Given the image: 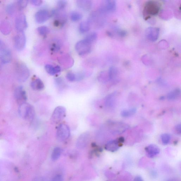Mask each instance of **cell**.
Segmentation results:
<instances>
[{
	"mask_svg": "<svg viewBox=\"0 0 181 181\" xmlns=\"http://www.w3.org/2000/svg\"><path fill=\"white\" fill-rule=\"evenodd\" d=\"M19 113L22 117L29 121H32L35 117L34 108L29 104L26 102L20 105L19 108Z\"/></svg>",
	"mask_w": 181,
	"mask_h": 181,
	"instance_id": "cell-1",
	"label": "cell"
},
{
	"mask_svg": "<svg viewBox=\"0 0 181 181\" xmlns=\"http://www.w3.org/2000/svg\"><path fill=\"white\" fill-rule=\"evenodd\" d=\"M16 73L19 81L25 82L30 76V72L26 65L23 63L19 62L16 65Z\"/></svg>",
	"mask_w": 181,
	"mask_h": 181,
	"instance_id": "cell-2",
	"label": "cell"
},
{
	"mask_svg": "<svg viewBox=\"0 0 181 181\" xmlns=\"http://www.w3.org/2000/svg\"><path fill=\"white\" fill-rule=\"evenodd\" d=\"M66 109L63 106H58L55 108L51 117V122L52 124H57L64 119L66 116Z\"/></svg>",
	"mask_w": 181,
	"mask_h": 181,
	"instance_id": "cell-3",
	"label": "cell"
},
{
	"mask_svg": "<svg viewBox=\"0 0 181 181\" xmlns=\"http://www.w3.org/2000/svg\"><path fill=\"white\" fill-rule=\"evenodd\" d=\"M92 45L90 42L85 39L79 41L76 43L75 49L78 54L83 56L90 53L92 50Z\"/></svg>",
	"mask_w": 181,
	"mask_h": 181,
	"instance_id": "cell-4",
	"label": "cell"
},
{
	"mask_svg": "<svg viewBox=\"0 0 181 181\" xmlns=\"http://www.w3.org/2000/svg\"><path fill=\"white\" fill-rule=\"evenodd\" d=\"M70 136V130L67 125L60 124L57 130L56 137L57 140L63 142L68 139Z\"/></svg>",
	"mask_w": 181,
	"mask_h": 181,
	"instance_id": "cell-5",
	"label": "cell"
},
{
	"mask_svg": "<svg viewBox=\"0 0 181 181\" xmlns=\"http://www.w3.org/2000/svg\"><path fill=\"white\" fill-rule=\"evenodd\" d=\"M26 37L24 32H18L14 39V45L15 49L21 51L25 48L26 44Z\"/></svg>",
	"mask_w": 181,
	"mask_h": 181,
	"instance_id": "cell-6",
	"label": "cell"
},
{
	"mask_svg": "<svg viewBox=\"0 0 181 181\" xmlns=\"http://www.w3.org/2000/svg\"><path fill=\"white\" fill-rule=\"evenodd\" d=\"M15 27L18 32H23L28 27L26 17L23 14H20L16 16L15 19Z\"/></svg>",
	"mask_w": 181,
	"mask_h": 181,
	"instance_id": "cell-7",
	"label": "cell"
},
{
	"mask_svg": "<svg viewBox=\"0 0 181 181\" xmlns=\"http://www.w3.org/2000/svg\"><path fill=\"white\" fill-rule=\"evenodd\" d=\"M51 16L49 11L45 9L40 10L35 14V20L38 23L41 24L45 22Z\"/></svg>",
	"mask_w": 181,
	"mask_h": 181,
	"instance_id": "cell-8",
	"label": "cell"
},
{
	"mask_svg": "<svg viewBox=\"0 0 181 181\" xmlns=\"http://www.w3.org/2000/svg\"><path fill=\"white\" fill-rule=\"evenodd\" d=\"M90 135L89 132H84L81 134L77 140L76 145L77 148L80 149L85 148L90 141Z\"/></svg>",
	"mask_w": 181,
	"mask_h": 181,
	"instance_id": "cell-9",
	"label": "cell"
},
{
	"mask_svg": "<svg viewBox=\"0 0 181 181\" xmlns=\"http://www.w3.org/2000/svg\"><path fill=\"white\" fill-rule=\"evenodd\" d=\"M14 95L18 103L20 105L25 103L27 100V96L26 91L23 90L22 86H19L16 88L14 93Z\"/></svg>",
	"mask_w": 181,
	"mask_h": 181,
	"instance_id": "cell-10",
	"label": "cell"
},
{
	"mask_svg": "<svg viewBox=\"0 0 181 181\" xmlns=\"http://www.w3.org/2000/svg\"><path fill=\"white\" fill-rule=\"evenodd\" d=\"M146 155L148 158H153L160 153V150L155 144H150L145 148Z\"/></svg>",
	"mask_w": 181,
	"mask_h": 181,
	"instance_id": "cell-11",
	"label": "cell"
},
{
	"mask_svg": "<svg viewBox=\"0 0 181 181\" xmlns=\"http://www.w3.org/2000/svg\"><path fill=\"white\" fill-rule=\"evenodd\" d=\"M146 11L149 15H155L158 13L160 9L159 5L153 1H149L146 6Z\"/></svg>",
	"mask_w": 181,
	"mask_h": 181,
	"instance_id": "cell-12",
	"label": "cell"
},
{
	"mask_svg": "<svg viewBox=\"0 0 181 181\" xmlns=\"http://www.w3.org/2000/svg\"><path fill=\"white\" fill-rule=\"evenodd\" d=\"M122 144L120 143L118 140H113L108 142L106 144L105 148L107 150L114 152L117 151L120 147L122 146Z\"/></svg>",
	"mask_w": 181,
	"mask_h": 181,
	"instance_id": "cell-13",
	"label": "cell"
},
{
	"mask_svg": "<svg viewBox=\"0 0 181 181\" xmlns=\"http://www.w3.org/2000/svg\"><path fill=\"white\" fill-rule=\"evenodd\" d=\"M11 53L8 49H4L1 51L0 53V60L4 64H8L11 61Z\"/></svg>",
	"mask_w": 181,
	"mask_h": 181,
	"instance_id": "cell-14",
	"label": "cell"
},
{
	"mask_svg": "<svg viewBox=\"0 0 181 181\" xmlns=\"http://www.w3.org/2000/svg\"><path fill=\"white\" fill-rule=\"evenodd\" d=\"M76 3L79 8L85 11L90 10L93 6L92 1L90 0H78Z\"/></svg>",
	"mask_w": 181,
	"mask_h": 181,
	"instance_id": "cell-15",
	"label": "cell"
},
{
	"mask_svg": "<svg viewBox=\"0 0 181 181\" xmlns=\"http://www.w3.org/2000/svg\"><path fill=\"white\" fill-rule=\"evenodd\" d=\"M116 9V4L114 1H106L105 2L104 6L102 7L100 11L103 12L105 11L113 12Z\"/></svg>",
	"mask_w": 181,
	"mask_h": 181,
	"instance_id": "cell-16",
	"label": "cell"
},
{
	"mask_svg": "<svg viewBox=\"0 0 181 181\" xmlns=\"http://www.w3.org/2000/svg\"><path fill=\"white\" fill-rule=\"evenodd\" d=\"M45 68L47 73L51 76H55L61 71V67L59 66H54L49 64L46 65Z\"/></svg>",
	"mask_w": 181,
	"mask_h": 181,
	"instance_id": "cell-17",
	"label": "cell"
},
{
	"mask_svg": "<svg viewBox=\"0 0 181 181\" xmlns=\"http://www.w3.org/2000/svg\"><path fill=\"white\" fill-rule=\"evenodd\" d=\"M31 86L33 90L35 91H42L44 88V83L39 78L35 79L32 81L31 83Z\"/></svg>",
	"mask_w": 181,
	"mask_h": 181,
	"instance_id": "cell-18",
	"label": "cell"
},
{
	"mask_svg": "<svg viewBox=\"0 0 181 181\" xmlns=\"http://www.w3.org/2000/svg\"><path fill=\"white\" fill-rule=\"evenodd\" d=\"M180 89L176 88L171 91L168 94L167 98L169 100H175L180 97Z\"/></svg>",
	"mask_w": 181,
	"mask_h": 181,
	"instance_id": "cell-19",
	"label": "cell"
},
{
	"mask_svg": "<svg viewBox=\"0 0 181 181\" xmlns=\"http://www.w3.org/2000/svg\"><path fill=\"white\" fill-rule=\"evenodd\" d=\"M91 24L88 21L82 22L79 26L80 32L81 33H86L90 30Z\"/></svg>",
	"mask_w": 181,
	"mask_h": 181,
	"instance_id": "cell-20",
	"label": "cell"
},
{
	"mask_svg": "<svg viewBox=\"0 0 181 181\" xmlns=\"http://www.w3.org/2000/svg\"><path fill=\"white\" fill-rule=\"evenodd\" d=\"M151 32L150 33L148 31H147V33L150 34H146L147 37L150 39L152 41H155L157 39L159 34V29L158 28H150Z\"/></svg>",
	"mask_w": 181,
	"mask_h": 181,
	"instance_id": "cell-21",
	"label": "cell"
},
{
	"mask_svg": "<svg viewBox=\"0 0 181 181\" xmlns=\"http://www.w3.org/2000/svg\"><path fill=\"white\" fill-rule=\"evenodd\" d=\"M115 93L111 94L107 97L105 101V105L106 107H111L113 106L115 103Z\"/></svg>",
	"mask_w": 181,
	"mask_h": 181,
	"instance_id": "cell-22",
	"label": "cell"
},
{
	"mask_svg": "<svg viewBox=\"0 0 181 181\" xmlns=\"http://www.w3.org/2000/svg\"><path fill=\"white\" fill-rule=\"evenodd\" d=\"M62 150L59 147H56L53 150L51 155V158L53 161H56L61 155Z\"/></svg>",
	"mask_w": 181,
	"mask_h": 181,
	"instance_id": "cell-23",
	"label": "cell"
},
{
	"mask_svg": "<svg viewBox=\"0 0 181 181\" xmlns=\"http://www.w3.org/2000/svg\"><path fill=\"white\" fill-rule=\"evenodd\" d=\"M70 18L72 21L77 22L80 20L83 17L82 14L76 11H72L70 13Z\"/></svg>",
	"mask_w": 181,
	"mask_h": 181,
	"instance_id": "cell-24",
	"label": "cell"
},
{
	"mask_svg": "<svg viewBox=\"0 0 181 181\" xmlns=\"http://www.w3.org/2000/svg\"><path fill=\"white\" fill-rule=\"evenodd\" d=\"M136 111V108H132L129 110H125L122 111L121 114L123 117H129L135 114Z\"/></svg>",
	"mask_w": 181,
	"mask_h": 181,
	"instance_id": "cell-25",
	"label": "cell"
},
{
	"mask_svg": "<svg viewBox=\"0 0 181 181\" xmlns=\"http://www.w3.org/2000/svg\"><path fill=\"white\" fill-rule=\"evenodd\" d=\"M61 44L58 40L54 41L50 45V49L54 52H58L61 49Z\"/></svg>",
	"mask_w": 181,
	"mask_h": 181,
	"instance_id": "cell-26",
	"label": "cell"
},
{
	"mask_svg": "<svg viewBox=\"0 0 181 181\" xmlns=\"http://www.w3.org/2000/svg\"><path fill=\"white\" fill-rule=\"evenodd\" d=\"M37 31L40 35L44 37L49 33V30L47 26H42L37 28Z\"/></svg>",
	"mask_w": 181,
	"mask_h": 181,
	"instance_id": "cell-27",
	"label": "cell"
},
{
	"mask_svg": "<svg viewBox=\"0 0 181 181\" xmlns=\"http://www.w3.org/2000/svg\"><path fill=\"white\" fill-rule=\"evenodd\" d=\"M97 38V34L95 32H93L89 34L84 39L91 44L95 42Z\"/></svg>",
	"mask_w": 181,
	"mask_h": 181,
	"instance_id": "cell-28",
	"label": "cell"
},
{
	"mask_svg": "<svg viewBox=\"0 0 181 181\" xmlns=\"http://www.w3.org/2000/svg\"><path fill=\"white\" fill-rule=\"evenodd\" d=\"M7 13L9 15H12L15 13L16 10V6L13 3H11L8 4L6 8Z\"/></svg>",
	"mask_w": 181,
	"mask_h": 181,
	"instance_id": "cell-29",
	"label": "cell"
},
{
	"mask_svg": "<svg viewBox=\"0 0 181 181\" xmlns=\"http://www.w3.org/2000/svg\"><path fill=\"white\" fill-rule=\"evenodd\" d=\"M171 138L170 135L167 134H163L161 136V141L164 145L168 144L170 141Z\"/></svg>",
	"mask_w": 181,
	"mask_h": 181,
	"instance_id": "cell-30",
	"label": "cell"
},
{
	"mask_svg": "<svg viewBox=\"0 0 181 181\" xmlns=\"http://www.w3.org/2000/svg\"><path fill=\"white\" fill-rule=\"evenodd\" d=\"M28 1L26 0H20L18 2L17 5L18 8L20 10H22L27 6L28 3Z\"/></svg>",
	"mask_w": 181,
	"mask_h": 181,
	"instance_id": "cell-31",
	"label": "cell"
},
{
	"mask_svg": "<svg viewBox=\"0 0 181 181\" xmlns=\"http://www.w3.org/2000/svg\"><path fill=\"white\" fill-rule=\"evenodd\" d=\"M67 4V1L64 0L58 1L57 4V9L60 10H63L66 7Z\"/></svg>",
	"mask_w": 181,
	"mask_h": 181,
	"instance_id": "cell-32",
	"label": "cell"
},
{
	"mask_svg": "<svg viewBox=\"0 0 181 181\" xmlns=\"http://www.w3.org/2000/svg\"><path fill=\"white\" fill-rule=\"evenodd\" d=\"M1 32L4 33V34H8L9 32H10V28L9 27V25L8 24L6 23H3L1 25Z\"/></svg>",
	"mask_w": 181,
	"mask_h": 181,
	"instance_id": "cell-33",
	"label": "cell"
},
{
	"mask_svg": "<svg viewBox=\"0 0 181 181\" xmlns=\"http://www.w3.org/2000/svg\"><path fill=\"white\" fill-rule=\"evenodd\" d=\"M66 78L69 81L73 82L76 80V75L72 72H69L66 75Z\"/></svg>",
	"mask_w": 181,
	"mask_h": 181,
	"instance_id": "cell-34",
	"label": "cell"
},
{
	"mask_svg": "<svg viewBox=\"0 0 181 181\" xmlns=\"http://www.w3.org/2000/svg\"><path fill=\"white\" fill-rule=\"evenodd\" d=\"M30 2L31 4L35 6H40L43 3V1L40 0H32Z\"/></svg>",
	"mask_w": 181,
	"mask_h": 181,
	"instance_id": "cell-35",
	"label": "cell"
},
{
	"mask_svg": "<svg viewBox=\"0 0 181 181\" xmlns=\"http://www.w3.org/2000/svg\"><path fill=\"white\" fill-rule=\"evenodd\" d=\"M51 181H63V178L60 175H57L52 179Z\"/></svg>",
	"mask_w": 181,
	"mask_h": 181,
	"instance_id": "cell-36",
	"label": "cell"
},
{
	"mask_svg": "<svg viewBox=\"0 0 181 181\" xmlns=\"http://www.w3.org/2000/svg\"><path fill=\"white\" fill-rule=\"evenodd\" d=\"M175 131L178 134H181V125L180 124H178L175 127Z\"/></svg>",
	"mask_w": 181,
	"mask_h": 181,
	"instance_id": "cell-37",
	"label": "cell"
},
{
	"mask_svg": "<svg viewBox=\"0 0 181 181\" xmlns=\"http://www.w3.org/2000/svg\"><path fill=\"white\" fill-rule=\"evenodd\" d=\"M134 181H144L143 179L140 176H137L134 179Z\"/></svg>",
	"mask_w": 181,
	"mask_h": 181,
	"instance_id": "cell-38",
	"label": "cell"
},
{
	"mask_svg": "<svg viewBox=\"0 0 181 181\" xmlns=\"http://www.w3.org/2000/svg\"><path fill=\"white\" fill-rule=\"evenodd\" d=\"M35 181H49L47 178L44 177H40L37 179Z\"/></svg>",
	"mask_w": 181,
	"mask_h": 181,
	"instance_id": "cell-39",
	"label": "cell"
},
{
	"mask_svg": "<svg viewBox=\"0 0 181 181\" xmlns=\"http://www.w3.org/2000/svg\"><path fill=\"white\" fill-rule=\"evenodd\" d=\"M2 40L0 39V49L2 47Z\"/></svg>",
	"mask_w": 181,
	"mask_h": 181,
	"instance_id": "cell-40",
	"label": "cell"
}]
</instances>
